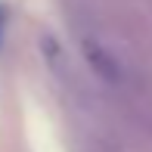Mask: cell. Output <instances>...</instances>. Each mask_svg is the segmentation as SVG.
<instances>
[{"instance_id":"6da1fadb","label":"cell","mask_w":152,"mask_h":152,"mask_svg":"<svg viewBox=\"0 0 152 152\" xmlns=\"http://www.w3.org/2000/svg\"><path fill=\"white\" fill-rule=\"evenodd\" d=\"M81 53H84L87 65L93 68L96 78H102L106 84H118V81H121V68H118V62H115V56L99 44V40H93V37H81Z\"/></svg>"},{"instance_id":"7a4b0ae2","label":"cell","mask_w":152,"mask_h":152,"mask_svg":"<svg viewBox=\"0 0 152 152\" xmlns=\"http://www.w3.org/2000/svg\"><path fill=\"white\" fill-rule=\"evenodd\" d=\"M40 50L47 53V62H50V68H53L56 75H59V68H65V59H62V47L50 37V34H44V37H40Z\"/></svg>"},{"instance_id":"3957f363","label":"cell","mask_w":152,"mask_h":152,"mask_svg":"<svg viewBox=\"0 0 152 152\" xmlns=\"http://www.w3.org/2000/svg\"><path fill=\"white\" fill-rule=\"evenodd\" d=\"M0 28H3V10H0Z\"/></svg>"}]
</instances>
